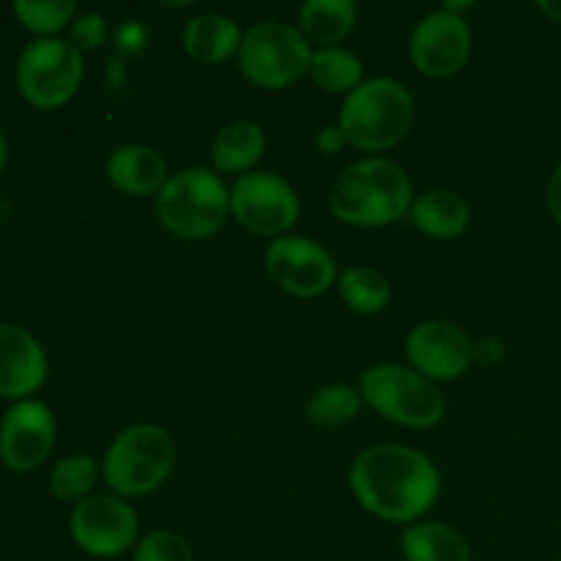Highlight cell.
Returning <instances> with one entry per match:
<instances>
[{
  "label": "cell",
  "mask_w": 561,
  "mask_h": 561,
  "mask_svg": "<svg viewBox=\"0 0 561 561\" xmlns=\"http://www.w3.org/2000/svg\"><path fill=\"white\" fill-rule=\"evenodd\" d=\"M115 44H118L124 53H137V49H142V44H146V27L137 20H126L124 25L118 27V33H115Z\"/></svg>",
  "instance_id": "cell-29"
},
{
  "label": "cell",
  "mask_w": 561,
  "mask_h": 561,
  "mask_svg": "<svg viewBox=\"0 0 561 561\" xmlns=\"http://www.w3.org/2000/svg\"><path fill=\"white\" fill-rule=\"evenodd\" d=\"M351 491L362 507L389 524H411L436 504L442 477L433 460L403 444H378L356 455Z\"/></svg>",
  "instance_id": "cell-1"
},
{
  "label": "cell",
  "mask_w": 561,
  "mask_h": 561,
  "mask_svg": "<svg viewBox=\"0 0 561 561\" xmlns=\"http://www.w3.org/2000/svg\"><path fill=\"white\" fill-rule=\"evenodd\" d=\"M312 49L305 33L290 22H255L241 38L239 69L252 85L283 91L310 75Z\"/></svg>",
  "instance_id": "cell-7"
},
{
  "label": "cell",
  "mask_w": 561,
  "mask_h": 561,
  "mask_svg": "<svg viewBox=\"0 0 561 561\" xmlns=\"http://www.w3.org/2000/svg\"><path fill=\"white\" fill-rule=\"evenodd\" d=\"M82 53L66 38H33L16 58L14 80L22 99L36 110H58L80 91Z\"/></svg>",
  "instance_id": "cell-8"
},
{
  "label": "cell",
  "mask_w": 561,
  "mask_h": 561,
  "mask_svg": "<svg viewBox=\"0 0 561 561\" xmlns=\"http://www.w3.org/2000/svg\"><path fill=\"white\" fill-rule=\"evenodd\" d=\"M359 20L354 0H307L299 11V31L307 42L321 44V49L337 47L351 36Z\"/></svg>",
  "instance_id": "cell-20"
},
{
  "label": "cell",
  "mask_w": 561,
  "mask_h": 561,
  "mask_svg": "<svg viewBox=\"0 0 561 561\" xmlns=\"http://www.w3.org/2000/svg\"><path fill=\"white\" fill-rule=\"evenodd\" d=\"M537 9H540L548 20L559 22L561 25V0H540V3H537Z\"/></svg>",
  "instance_id": "cell-33"
},
{
  "label": "cell",
  "mask_w": 561,
  "mask_h": 561,
  "mask_svg": "<svg viewBox=\"0 0 561 561\" xmlns=\"http://www.w3.org/2000/svg\"><path fill=\"white\" fill-rule=\"evenodd\" d=\"M230 214L250 233L279 239L299 219V197L283 175L255 170L239 175V181L230 186Z\"/></svg>",
  "instance_id": "cell-9"
},
{
  "label": "cell",
  "mask_w": 561,
  "mask_h": 561,
  "mask_svg": "<svg viewBox=\"0 0 561 561\" xmlns=\"http://www.w3.org/2000/svg\"><path fill=\"white\" fill-rule=\"evenodd\" d=\"M230 214V190L214 170L184 168L157 195V217L168 233L203 241L217 233Z\"/></svg>",
  "instance_id": "cell-5"
},
{
  "label": "cell",
  "mask_w": 561,
  "mask_h": 561,
  "mask_svg": "<svg viewBox=\"0 0 561 561\" xmlns=\"http://www.w3.org/2000/svg\"><path fill=\"white\" fill-rule=\"evenodd\" d=\"M107 179L118 192L131 197L159 195L168 184V162L162 153L142 142L118 146L107 159Z\"/></svg>",
  "instance_id": "cell-16"
},
{
  "label": "cell",
  "mask_w": 561,
  "mask_h": 561,
  "mask_svg": "<svg viewBox=\"0 0 561 561\" xmlns=\"http://www.w3.org/2000/svg\"><path fill=\"white\" fill-rule=\"evenodd\" d=\"M16 20L38 38H55V33L71 27L77 16L75 0H16Z\"/></svg>",
  "instance_id": "cell-26"
},
{
  "label": "cell",
  "mask_w": 561,
  "mask_h": 561,
  "mask_svg": "<svg viewBox=\"0 0 561 561\" xmlns=\"http://www.w3.org/2000/svg\"><path fill=\"white\" fill-rule=\"evenodd\" d=\"M343 146H348V140H345V135L340 126H323V129L318 131L316 148L321 153H337Z\"/></svg>",
  "instance_id": "cell-30"
},
{
  "label": "cell",
  "mask_w": 561,
  "mask_h": 561,
  "mask_svg": "<svg viewBox=\"0 0 561 561\" xmlns=\"http://www.w3.org/2000/svg\"><path fill=\"white\" fill-rule=\"evenodd\" d=\"M546 201H548V208H551V217L561 225V164L553 168L551 179H548Z\"/></svg>",
  "instance_id": "cell-31"
},
{
  "label": "cell",
  "mask_w": 561,
  "mask_h": 561,
  "mask_svg": "<svg viewBox=\"0 0 561 561\" xmlns=\"http://www.w3.org/2000/svg\"><path fill=\"white\" fill-rule=\"evenodd\" d=\"M359 394L383 420L414 431H427L444 416L442 392L414 367L389 362L367 367L359 378Z\"/></svg>",
  "instance_id": "cell-6"
},
{
  "label": "cell",
  "mask_w": 561,
  "mask_h": 561,
  "mask_svg": "<svg viewBox=\"0 0 561 561\" xmlns=\"http://www.w3.org/2000/svg\"><path fill=\"white\" fill-rule=\"evenodd\" d=\"M55 436L53 411L42 400H20L0 420V460L16 474L38 469L53 453Z\"/></svg>",
  "instance_id": "cell-13"
},
{
  "label": "cell",
  "mask_w": 561,
  "mask_h": 561,
  "mask_svg": "<svg viewBox=\"0 0 561 561\" xmlns=\"http://www.w3.org/2000/svg\"><path fill=\"white\" fill-rule=\"evenodd\" d=\"M175 466V438L153 422H140L113 438L102 474L118 496L140 499L168 482Z\"/></svg>",
  "instance_id": "cell-4"
},
{
  "label": "cell",
  "mask_w": 561,
  "mask_h": 561,
  "mask_svg": "<svg viewBox=\"0 0 561 561\" xmlns=\"http://www.w3.org/2000/svg\"><path fill=\"white\" fill-rule=\"evenodd\" d=\"M362 394L348 383H327L307 400V420L318 427H343L359 416Z\"/></svg>",
  "instance_id": "cell-24"
},
{
  "label": "cell",
  "mask_w": 561,
  "mask_h": 561,
  "mask_svg": "<svg viewBox=\"0 0 561 561\" xmlns=\"http://www.w3.org/2000/svg\"><path fill=\"white\" fill-rule=\"evenodd\" d=\"M504 356V345L499 343V340H480V343H474V359L480 362H488V365H493V362H499Z\"/></svg>",
  "instance_id": "cell-32"
},
{
  "label": "cell",
  "mask_w": 561,
  "mask_h": 561,
  "mask_svg": "<svg viewBox=\"0 0 561 561\" xmlns=\"http://www.w3.org/2000/svg\"><path fill=\"white\" fill-rule=\"evenodd\" d=\"M71 540L80 551L96 559H115L129 551L140 531V520L131 504L121 496L96 493L75 504L69 515Z\"/></svg>",
  "instance_id": "cell-10"
},
{
  "label": "cell",
  "mask_w": 561,
  "mask_h": 561,
  "mask_svg": "<svg viewBox=\"0 0 561 561\" xmlns=\"http://www.w3.org/2000/svg\"><path fill=\"white\" fill-rule=\"evenodd\" d=\"M409 219L416 230L438 241L458 239L471 222V208L460 192L431 190L420 195L411 206Z\"/></svg>",
  "instance_id": "cell-18"
},
{
  "label": "cell",
  "mask_w": 561,
  "mask_h": 561,
  "mask_svg": "<svg viewBox=\"0 0 561 561\" xmlns=\"http://www.w3.org/2000/svg\"><path fill=\"white\" fill-rule=\"evenodd\" d=\"M47 381V354L27 329L0 323V398L31 400Z\"/></svg>",
  "instance_id": "cell-15"
},
{
  "label": "cell",
  "mask_w": 561,
  "mask_h": 561,
  "mask_svg": "<svg viewBox=\"0 0 561 561\" xmlns=\"http://www.w3.org/2000/svg\"><path fill=\"white\" fill-rule=\"evenodd\" d=\"M241 38H244V33H241L239 22L217 14V11L195 14L181 33L184 53L203 66L225 64L233 55H239Z\"/></svg>",
  "instance_id": "cell-17"
},
{
  "label": "cell",
  "mask_w": 561,
  "mask_h": 561,
  "mask_svg": "<svg viewBox=\"0 0 561 561\" xmlns=\"http://www.w3.org/2000/svg\"><path fill=\"white\" fill-rule=\"evenodd\" d=\"M400 548L405 561H471L469 540L438 520L409 526Z\"/></svg>",
  "instance_id": "cell-21"
},
{
  "label": "cell",
  "mask_w": 561,
  "mask_h": 561,
  "mask_svg": "<svg viewBox=\"0 0 561 561\" xmlns=\"http://www.w3.org/2000/svg\"><path fill=\"white\" fill-rule=\"evenodd\" d=\"M135 561H195V551L175 531H151L135 548Z\"/></svg>",
  "instance_id": "cell-27"
},
{
  "label": "cell",
  "mask_w": 561,
  "mask_h": 561,
  "mask_svg": "<svg viewBox=\"0 0 561 561\" xmlns=\"http://www.w3.org/2000/svg\"><path fill=\"white\" fill-rule=\"evenodd\" d=\"M5 164H9V137H5L3 126H0V173L5 170Z\"/></svg>",
  "instance_id": "cell-34"
},
{
  "label": "cell",
  "mask_w": 561,
  "mask_h": 561,
  "mask_svg": "<svg viewBox=\"0 0 561 561\" xmlns=\"http://www.w3.org/2000/svg\"><path fill=\"white\" fill-rule=\"evenodd\" d=\"M96 460L91 455H66L58 463L53 466L47 477L49 493H53L58 502H85L91 496L93 485H96Z\"/></svg>",
  "instance_id": "cell-25"
},
{
  "label": "cell",
  "mask_w": 561,
  "mask_h": 561,
  "mask_svg": "<svg viewBox=\"0 0 561 561\" xmlns=\"http://www.w3.org/2000/svg\"><path fill=\"white\" fill-rule=\"evenodd\" d=\"M414 186L409 173L392 159L370 157L348 164L329 190L334 217L354 228H383L409 217Z\"/></svg>",
  "instance_id": "cell-2"
},
{
  "label": "cell",
  "mask_w": 561,
  "mask_h": 561,
  "mask_svg": "<svg viewBox=\"0 0 561 561\" xmlns=\"http://www.w3.org/2000/svg\"><path fill=\"white\" fill-rule=\"evenodd\" d=\"M362 77H365V66L356 58L351 49L345 47H327L316 49L310 58V80L316 82L321 91L329 93H345L362 85Z\"/></svg>",
  "instance_id": "cell-22"
},
{
  "label": "cell",
  "mask_w": 561,
  "mask_h": 561,
  "mask_svg": "<svg viewBox=\"0 0 561 561\" xmlns=\"http://www.w3.org/2000/svg\"><path fill=\"white\" fill-rule=\"evenodd\" d=\"M340 296L359 316H378L392 301V283L378 268L354 266L340 274Z\"/></svg>",
  "instance_id": "cell-23"
},
{
  "label": "cell",
  "mask_w": 561,
  "mask_h": 561,
  "mask_svg": "<svg viewBox=\"0 0 561 561\" xmlns=\"http://www.w3.org/2000/svg\"><path fill=\"white\" fill-rule=\"evenodd\" d=\"M405 354L414 370L431 381H453L463 376L474 362V343L458 323L425 321L411 329Z\"/></svg>",
  "instance_id": "cell-14"
},
{
  "label": "cell",
  "mask_w": 561,
  "mask_h": 561,
  "mask_svg": "<svg viewBox=\"0 0 561 561\" xmlns=\"http://www.w3.org/2000/svg\"><path fill=\"white\" fill-rule=\"evenodd\" d=\"M411 60L416 69L433 80L453 77L469 64L471 27L460 14L447 9L431 11L416 22L409 42Z\"/></svg>",
  "instance_id": "cell-12"
},
{
  "label": "cell",
  "mask_w": 561,
  "mask_h": 561,
  "mask_svg": "<svg viewBox=\"0 0 561 561\" xmlns=\"http://www.w3.org/2000/svg\"><path fill=\"white\" fill-rule=\"evenodd\" d=\"M104 38H107V20L99 11H85V14L75 16L69 27V42L80 53H93L102 47Z\"/></svg>",
  "instance_id": "cell-28"
},
{
  "label": "cell",
  "mask_w": 561,
  "mask_h": 561,
  "mask_svg": "<svg viewBox=\"0 0 561 561\" xmlns=\"http://www.w3.org/2000/svg\"><path fill=\"white\" fill-rule=\"evenodd\" d=\"M263 151H266V135H263L261 124L250 118H239L225 124L217 131L211 146L214 168L219 173H244L261 162Z\"/></svg>",
  "instance_id": "cell-19"
},
{
  "label": "cell",
  "mask_w": 561,
  "mask_h": 561,
  "mask_svg": "<svg viewBox=\"0 0 561 561\" xmlns=\"http://www.w3.org/2000/svg\"><path fill=\"white\" fill-rule=\"evenodd\" d=\"M337 126L359 151L394 148L414 126V96L392 77H373L345 96Z\"/></svg>",
  "instance_id": "cell-3"
},
{
  "label": "cell",
  "mask_w": 561,
  "mask_h": 561,
  "mask_svg": "<svg viewBox=\"0 0 561 561\" xmlns=\"http://www.w3.org/2000/svg\"><path fill=\"white\" fill-rule=\"evenodd\" d=\"M266 272L277 288L299 299H316L334 285L337 268L327 247L305 236H279L266 250Z\"/></svg>",
  "instance_id": "cell-11"
}]
</instances>
